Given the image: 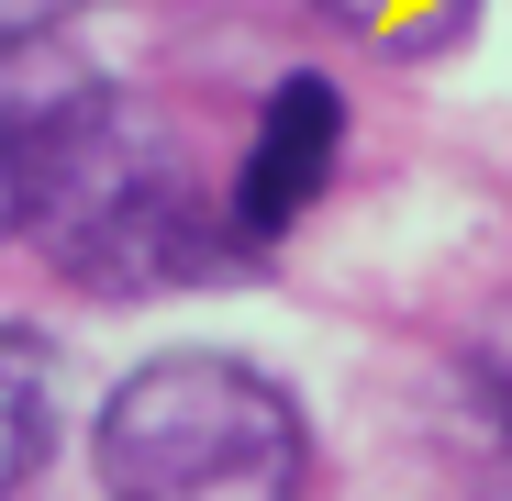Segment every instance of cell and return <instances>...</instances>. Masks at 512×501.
<instances>
[{
    "instance_id": "obj_1",
    "label": "cell",
    "mask_w": 512,
    "mask_h": 501,
    "mask_svg": "<svg viewBox=\"0 0 512 501\" xmlns=\"http://www.w3.org/2000/svg\"><path fill=\"white\" fill-rule=\"evenodd\" d=\"M90 468L112 501H301L312 412L279 368L234 346H167L101 390Z\"/></svg>"
},
{
    "instance_id": "obj_2",
    "label": "cell",
    "mask_w": 512,
    "mask_h": 501,
    "mask_svg": "<svg viewBox=\"0 0 512 501\" xmlns=\"http://www.w3.org/2000/svg\"><path fill=\"white\" fill-rule=\"evenodd\" d=\"M34 245L90 301H167V290H212V279L245 268V245L223 223V190H201L179 167V145L145 134L134 112H112L90 134V156L67 167V190L34 223Z\"/></svg>"
},
{
    "instance_id": "obj_3",
    "label": "cell",
    "mask_w": 512,
    "mask_h": 501,
    "mask_svg": "<svg viewBox=\"0 0 512 501\" xmlns=\"http://www.w3.org/2000/svg\"><path fill=\"white\" fill-rule=\"evenodd\" d=\"M123 112L112 67L78 34H0V245H34L67 167Z\"/></svg>"
},
{
    "instance_id": "obj_4",
    "label": "cell",
    "mask_w": 512,
    "mask_h": 501,
    "mask_svg": "<svg viewBox=\"0 0 512 501\" xmlns=\"http://www.w3.org/2000/svg\"><path fill=\"white\" fill-rule=\"evenodd\" d=\"M346 134H357V112H346V90H334L323 67L279 78V90L256 101V123L234 145V179H223V223L245 245V268L279 257V245L323 212V190L346 179Z\"/></svg>"
},
{
    "instance_id": "obj_5",
    "label": "cell",
    "mask_w": 512,
    "mask_h": 501,
    "mask_svg": "<svg viewBox=\"0 0 512 501\" xmlns=\"http://www.w3.org/2000/svg\"><path fill=\"white\" fill-rule=\"evenodd\" d=\"M67 446V346L45 323H0V501H23Z\"/></svg>"
},
{
    "instance_id": "obj_6",
    "label": "cell",
    "mask_w": 512,
    "mask_h": 501,
    "mask_svg": "<svg viewBox=\"0 0 512 501\" xmlns=\"http://www.w3.org/2000/svg\"><path fill=\"white\" fill-rule=\"evenodd\" d=\"M468 368H479V401H490V424L512 435V301L479 323V357H468Z\"/></svg>"
},
{
    "instance_id": "obj_7",
    "label": "cell",
    "mask_w": 512,
    "mask_h": 501,
    "mask_svg": "<svg viewBox=\"0 0 512 501\" xmlns=\"http://www.w3.org/2000/svg\"><path fill=\"white\" fill-rule=\"evenodd\" d=\"M312 12H323V23H390L401 0H312Z\"/></svg>"
}]
</instances>
